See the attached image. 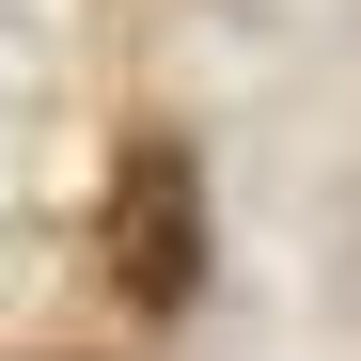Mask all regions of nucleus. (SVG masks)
I'll use <instances>...</instances> for the list:
<instances>
[{"label":"nucleus","mask_w":361,"mask_h":361,"mask_svg":"<svg viewBox=\"0 0 361 361\" xmlns=\"http://www.w3.org/2000/svg\"><path fill=\"white\" fill-rule=\"evenodd\" d=\"M345 298H361V267H345Z\"/></svg>","instance_id":"2"},{"label":"nucleus","mask_w":361,"mask_h":361,"mask_svg":"<svg viewBox=\"0 0 361 361\" xmlns=\"http://www.w3.org/2000/svg\"><path fill=\"white\" fill-rule=\"evenodd\" d=\"M110 283L142 314L204 298V173H189V142H126V173H110Z\"/></svg>","instance_id":"1"}]
</instances>
